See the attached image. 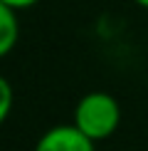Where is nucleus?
<instances>
[{
	"mask_svg": "<svg viewBox=\"0 0 148 151\" xmlns=\"http://www.w3.org/2000/svg\"><path fill=\"white\" fill-rule=\"evenodd\" d=\"M72 124L91 141H104L114 136V131L119 129L121 106L109 92H89L74 106Z\"/></svg>",
	"mask_w": 148,
	"mask_h": 151,
	"instance_id": "obj_1",
	"label": "nucleus"
},
{
	"mask_svg": "<svg viewBox=\"0 0 148 151\" xmlns=\"http://www.w3.org/2000/svg\"><path fill=\"white\" fill-rule=\"evenodd\" d=\"M35 151H96V141L84 136L74 124H57L37 139Z\"/></svg>",
	"mask_w": 148,
	"mask_h": 151,
	"instance_id": "obj_2",
	"label": "nucleus"
},
{
	"mask_svg": "<svg viewBox=\"0 0 148 151\" xmlns=\"http://www.w3.org/2000/svg\"><path fill=\"white\" fill-rule=\"evenodd\" d=\"M20 37V22H17V10L0 0V57L12 52Z\"/></svg>",
	"mask_w": 148,
	"mask_h": 151,
	"instance_id": "obj_3",
	"label": "nucleus"
},
{
	"mask_svg": "<svg viewBox=\"0 0 148 151\" xmlns=\"http://www.w3.org/2000/svg\"><path fill=\"white\" fill-rule=\"evenodd\" d=\"M12 102H15V94H12V84L0 74V124H5V119L12 111Z\"/></svg>",
	"mask_w": 148,
	"mask_h": 151,
	"instance_id": "obj_4",
	"label": "nucleus"
},
{
	"mask_svg": "<svg viewBox=\"0 0 148 151\" xmlns=\"http://www.w3.org/2000/svg\"><path fill=\"white\" fill-rule=\"evenodd\" d=\"M3 3H8L10 8H15V10H27V8H32V5H37L40 0H3Z\"/></svg>",
	"mask_w": 148,
	"mask_h": 151,
	"instance_id": "obj_5",
	"label": "nucleus"
},
{
	"mask_svg": "<svg viewBox=\"0 0 148 151\" xmlns=\"http://www.w3.org/2000/svg\"><path fill=\"white\" fill-rule=\"evenodd\" d=\"M133 3H136V5H141L143 10H148V0H133Z\"/></svg>",
	"mask_w": 148,
	"mask_h": 151,
	"instance_id": "obj_6",
	"label": "nucleus"
}]
</instances>
